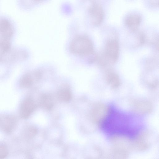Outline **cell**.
<instances>
[{
  "mask_svg": "<svg viewBox=\"0 0 159 159\" xmlns=\"http://www.w3.org/2000/svg\"><path fill=\"white\" fill-rule=\"evenodd\" d=\"M33 79L29 74H26L23 76L20 79V86L24 88H27L32 84Z\"/></svg>",
  "mask_w": 159,
  "mask_h": 159,
  "instance_id": "cell-14",
  "label": "cell"
},
{
  "mask_svg": "<svg viewBox=\"0 0 159 159\" xmlns=\"http://www.w3.org/2000/svg\"><path fill=\"white\" fill-rule=\"evenodd\" d=\"M38 130L37 128L34 126H30L27 128L25 131V134L27 138L29 140H31L37 136Z\"/></svg>",
  "mask_w": 159,
  "mask_h": 159,
  "instance_id": "cell-15",
  "label": "cell"
},
{
  "mask_svg": "<svg viewBox=\"0 0 159 159\" xmlns=\"http://www.w3.org/2000/svg\"><path fill=\"white\" fill-rule=\"evenodd\" d=\"M41 103L42 106L47 109H51L53 106L51 98L47 95H43L41 97Z\"/></svg>",
  "mask_w": 159,
  "mask_h": 159,
  "instance_id": "cell-16",
  "label": "cell"
},
{
  "mask_svg": "<svg viewBox=\"0 0 159 159\" xmlns=\"http://www.w3.org/2000/svg\"></svg>",
  "mask_w": 159,
  "mask_h": 159,
  "instance_id": "cell-20",
  "label": "cell"
},
{
  "mask_svg": "<svg viewBox=\"0 0 159 159\" xmlns=\"http://www.w3.org/2000/svg\"><path fill=\"white\" fill-rule=\"evenodd\" d=\"M108 106L102 103L95 105L91 110L92 120L98 127H101L110 113Z\"/></svg>",
  "mask_w": 159,
  "mask_h": 159,
  "instance_id": "cell-4",
  "label": "cell"
},
{
  "mask_svg": "<svg viewBox=\"0 0 159 159\" xmlns=\"http://www.w3.org/2000/svg\"><path fill=\"white\" fill-rule=\"evenodd\" d=\"M35 104L33 100L30 98L25 99L21 103L20 109V116L22 118H28L35 108Z\"/></svg>",
  "mask_w": 159,
  "mask_h": 159,
  "instance_id": "cell-6",
  "label": "cell"
},
{
  "mask_svg": "<svg viewBox=\"0 0 159 159\" xmlns=\"http://www.w3.org/2000/svg\"><path fill=\"white\" fill-rule=\"evenodd\" d=\"M129 151L123 148L113 147L105 159H126Z\"/></svg>",
  "mask_w": 159,
  "mask_h": 159,
  "instance_id": "cell-11",
  "label": "cell"
},
{
  "mask_svg": "<svg viewBox=\"0 0 159 159\" xmlns=\"http://www.w3.org/2000/svg\"><path fill=\"white\" fill-rule=\"evenodd\" d=\"M145 35L143 32L139 33L137 36L138 43L136 47L139 46L144 44L145 41Z\"/></svg>",
  "mask_w": 159,
  "mask_h": 159,
  "instance_id": "cell-17",
  "label": "cell"
},
{
  "mask_svg": "<svg viewBox=\"0 0 159 159\" xmlns=\"http://www.w3.org/2000/svg\"><path fill=\"white\" fill-rule=\"evenodd\" d=\"M150 3L151 4L153 7H157L159 5V1L158 0L152 1Z\"/></svg>",
  "mask_w": 159,
  "mask_h": 159,
  "instance_id": "cell-19",
  "label": "cell"
},
{
  "mask_svg": "<svg viewBox=\"0 0 159 159\" xmlns=\"http://www.w3.org/2000/svg\"><path fill=\"white\" fill-rule=\"evenodd\" d=\"M7 150L3 145L0 144V159H3L7 154Z\"/></svg>",
  "mask_w": 159,
  "mask_h": 159,
  "instance_id": "cell-18",
  "label": "cell"
},
{
  "mask_svg": "<svg viewBox=\"0 0 159 159\" xmlns=\"http://www.w3.org/2000/svg\"><path fill=\"white\" fill-rule=\"evenodd\" d=\"M133 106L134 111L141 114L149 113L152 109L151 103L147 100L136 101L133 103Z\"/></svg>",
  "mask_w": 159,
  "mask_h": 159,
  "instance_id": "cell-8",
  "label": "cell"
},
{
  "mask_svg": "<svg viewBox=\"0 0 159 159\" xmlns=\"http://www.w3.org/2000/svg\"><path fill=\"white\" fill-rule=\"evenodd\" d=\"M60 154L63 159H76L78 155L76 148L72 145L63 144Z\"/></svg>",
  "mask_w": 159,
  "mask_h": 159,
  "instance_id": "cell-12",
  "label": "cell"
},
{
  "mask_svg": "<svg viewBox=\"0 0 159 159\" xmlns=\"http://www.w3.org/2000/svg\"><path fill=\"white\" fill-rule=\"evenodd\" d=\"M16 123V119L12 116L4 115L0 116V127L7 132L11 131Z\"/></svg>",
  "mask_w": 159,
  "mask_h": 159,
  "instance_id": "cell-9",
  "label": "cell"
},
{
  "mask_svg": "<svg viewBox=\"0 0 159 159\" xmlns=\"http://www.w3.org/2000/svg\"><path fill=\"white\" fill-rule=\"evenodd\" d=\"M142 17L138 14L132 13L128 15L125 20V25L133 32H136L142 21Z\"/></svg>",
  "mask_w": 159,
  "mask_h": 159,
  "instance_id": "cell-7",
  "label": "cell"
},
{
  "mask_svg": "<svg viewBox=\"0 0 159 159\" xmlns=\"http://www.w3.org/2000/svg\"><path fill=\"white\" fill-rule=\"evenodd\" d=\"M60 100L64 102H68L71 98V94L70 90L67 88H62L60 89L57 94Z\"/></svg>",
  "mask_w": 159,
  "mask_h": 159,
  "instance_id": "cell-13",
  "label": "cell"
},
{
  "mask_svg": "<svg viewBox=\"0 0 159 159\" xmlns=\"http://www.w3.org/2000/svg\"><path fill=\"white\" fill-rule=\"evenodd\" d=\"M105 79L108 84L113 88H117L120 84L121 81L119 76L111 70H107L105 73Z\"/></svg>",
  "mask_w": 159,
  "mask_h": 159,
  "instance_id": "cell-10",
  "label": "cell"
},
{
  "mask_svg": "<svg viewBox=\"0 0 159 159\" xmlns=\"http://www.w3.org/2000/svg\"><path fill=\"white\" fill-rule=\"evenodd\" d=\"M120 46L119 42L116 38L108 40L106 43L102 53L97 55L96 60L99 65L106 67L114 64L119 58Z\"/></svg>",
  "mask_w": 159,
  "mask_h": 159,
  "instance_id": "cell-1",
  "label": "cell"
},
{
  "mask_svg": "<svg viewBox=\"0 0 159 159\" xmlns=\"http://www.w3.org/2000/svg\"><path fill=\"white\" fill-rule=\"evenodd\" d=\"M152 139V133L148 131L139 133L132 138V149L138 151H143L151 146Z\"/></svg>",
  "mask_w": 159,
  "mask_h": 159,
  "instance_id": "cell-3",
  "label": "cell"
},
{
  "mask_svg": "<svg viewBox=\"0 0 159 159\" xmlns=\"http://www.w3.org/2000/svg\"><path fill=\"white\" fill-rule=\"evenodd\" d=\"M69 49L72 53L77 55L90 56L95 55L92 41L85 35H79L75 38L70 43Z\"/></svg>",
  "mask_w": 159,
  "mask_h": 159,
  "instance_id": "cell-2",
  "label": "cell"
},
{
  "mask_svg": "<svg viewBox=\"0 0 159 159\" xmlns=\"http://www.w3.org/2000/svg\"><path fill=\"white\" fill-rule=\"evenodd\" d=\"M89 13L92 24L94 25H100L103 21L104 12L102 6L99 2L93 1L89 8Z\"/></svg>",
  "mask_w": 159,
  "mask_h": 159,
  "instance_id": "cell-5",
  "label": "cell"
}]
</instances>
